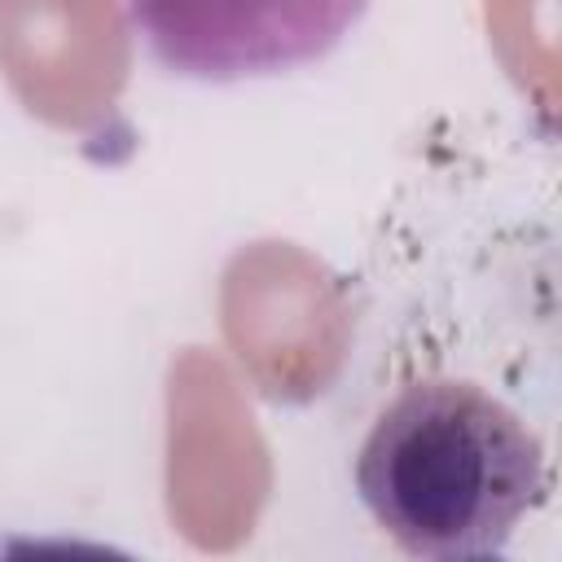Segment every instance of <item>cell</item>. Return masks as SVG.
Here are the masks:
<instances>
[{
  "label": "cell",
  "mask_w": 562,
  "mask_h": 562,
  "mask_svg": "<svg viewBox=\"0 0 562 562\" xmlns=\"http://www.w3.org/2000/svg\"><path fill=\"white\" fill-rule=\"evenodd\" d=\"M369 0H127L145 53L176 79L246 83L329 57Z\"/></svg>",
  "instance_id": "7a4b0ae2"
},
{
  "label": "cell",
  "mask_w": 562,
  "mask_h": 562,
  "mask_svg": "<svg viewBox=\"0 0 562 562\" xmlns=\"http://www.w3.org/2000/svg\"><path fill=\"white\" fill-rule=\"evenodd\" d=\"M356 492L408 558H501L544 501L549 461L540 435L501 395L426 378L373 417L356 452Z\"/></svg>",
  "instance_id": "6da1fadb"
}]
</instances>
